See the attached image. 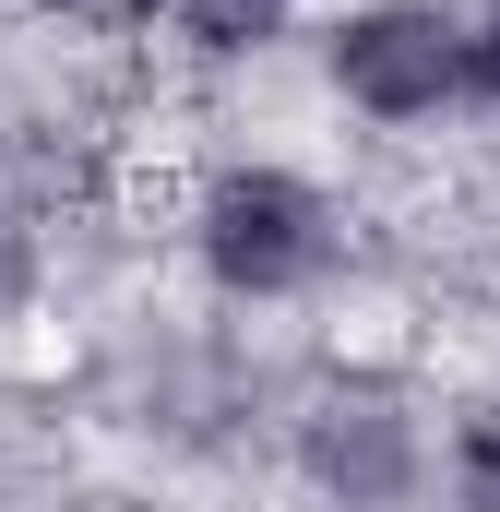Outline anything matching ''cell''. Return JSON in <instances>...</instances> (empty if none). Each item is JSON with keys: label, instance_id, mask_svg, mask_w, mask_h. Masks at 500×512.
I'll list each match as a JSON object with an SVG mask.
<instances>
[{"label": "cell", "instance_id": "4", "mask_svg": "<svg viewBox=\"0 0 500 512\" xmlns=\"http://www.w3.org/2000/svg\"><path fill=\"white\" fill-rule=\"evenodd\" d=\"M155 12H179L191 48H274L298 0H155Z\"/></svg>", "mask_w": 500, "mask_h": 512}, {"label": "cell", "instance_id": "7", "mask_svg": "<svg viewBox=\"0 0 500 512\" xmlns=\"http://www.w3.org/2000/svg\"><path fill=\"white\" fill-rule=\"evenodd\" d=\"M36 12H60V24H84V36H131L155 0H36Z\"/></svg>", "mask_w": 500, "mask_h": 512}, {"label": "cell", "instance_id": "5", "mask_svg": "<svg viewBox=\"0 0 500 512\" xmlns=\"http://www.w3.org/2000/svg\"><path fill=\"white\" fill-rule=\"evenodd\" d=\"M453 501H465V512H500V405L453 441Z\"/></svg>", "mask_w": 500, "mask_h": 512}, {"label": "cell", "instance_id": "2", "mask_svg": "<svg viewBox=\"0 0 500 512\" xmlns=\"http://www.w3.org/2000/svg\"><path fill=\"white\" fill-rule=\"evenodd\" d=\"M322 72H334V96L358 120L417 131L441 108H465V24L441 0H370V12H346L322 36Z\"/></svg>", "mask_w": 500, "mask_h": 512}, {"label": "cell", "instance_id": "3", "mask_svg": "<svg viewBox=\"0 0 500 512\" xmlns=\"http://www.w3.org/2000/svg\"><path fill=\"white\" fill-rule=\"evenodd\" d=\"M298 465H310L346 512H405L417 477H429V441H417V417H405L393 393H322L310 429H298Z\"/></svg>", "mask_w": 500, "mask_h": 512}, {"label": "cell", "instance_id": "6", "mask_svg": "<svg viewBox=\"0 0 500 512\" xmlns=\"http://www.w3.org/2000/svg\"><path fill=\"white\" fill-rule=\"evenodd\" d=\"M465 96H489V108H500V0L465 24Z\"/></svg>", "mask_w": 500, "mask_h": 512}, {"label": "cell", "instance_id": "1", "mask_svg": "<svg viewBox=\"0 0 500 512\" xmlns=\"http://www.w3.org/2000/svg\"><path fill=\"white\" fill-rule=\"evenodd\" d=\"M191 239H203V274L227 298H310L346 262V215L298 167H227V179H203Z\"/></svg>", "mask_w": 500, "mask_h": 512}]
</instances>
